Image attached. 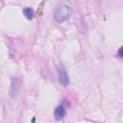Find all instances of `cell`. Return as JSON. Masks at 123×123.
Instances as JSON below:
<instances>
[{"label": "cell", "instance_id": "obj_3", "mask_svg": "<svg viewBox=\"0 0 123 123\" xmlns=\"http://www.w3.org/2000/svg\"><path fill=\"white\" fill-rule=\"evenodd\" d=\"M66 114V110L62 105H59L55 108L54 111V117L56 120H62Z\"/></svg>", "mask_w": 123, "mask_h": 123}, {"label": "cell", "instance_id": "obj_2", "mask_svg": "<svg viewBox=\"0 0 123 123\" xmlns=\"http://www.w3.org/2000/svg\"><path fill=\"white\" fill-rule=\"evenodd\" d=\"M58 73H59V81H60V84L63 86H67L69 85V76H68V73L65 69L64 66L61 65L58 69Z\"/></svg>", "mask_w": 123, "mask_h": 123}, {"label": "cell", "instance_id": "obj_6", "mask_svg": "<svg viewBox=\"0 0 123 123\" xmlns=\"http://www.w3.org/2000/svg\"><path fill=\"white\" fill-rule=\"evenodd\" d=\"M118 56L123 59V46H121V47L118 49Z\"/></svg>", "mask_w": 123, "mask_h": 123}, {"label": "cell", "instance_id": "obj_4", "mask_svg": "<svg viewBox=\"0 0 123 123\" xmlns=\"http://www.w3.org/2000/svg\"><path fill=\"white\" fill-rule=\"evenodd\" d=\"M19 88H20V82L17 78L13 79L12 80V86H11V95L12 97L16 96L18 91H19Z\"/></svg>", "mask_w": 123, "mask_h": 123}, {"label": "cell", "instance_id": "obj_1", "mask_svg": "<svg viewBox=\"0 0 123 123\" xmlns=\"http://www.w3.org/2000/svg\"><path fill=\"white\" fill-rule=\"evenodd\" d=\"M72 13L71 7L66 5V4H61L56 8V11L54 12V18L57 22L62 23L66 21Z\"/></svg>", "mask_w": 123, "mask_h": 123}, {"label": "cell", "instance_id": "obj_5", "mask_svg": "<svg viewBox=\"0 0 123 123\" xmlns=\"http://www.w3.org/2000/svg\"><path fill=\"white\" fill-rule=\"evenodd\" d=\"M22 12H23L24 16H25L27 19H29V20H31V19H33V18L35 17V12H34V10H33L32 8H30V7L24 8Z\"/></svg>", "mask_w": 123, "mask_h": 123}]
</instances>
